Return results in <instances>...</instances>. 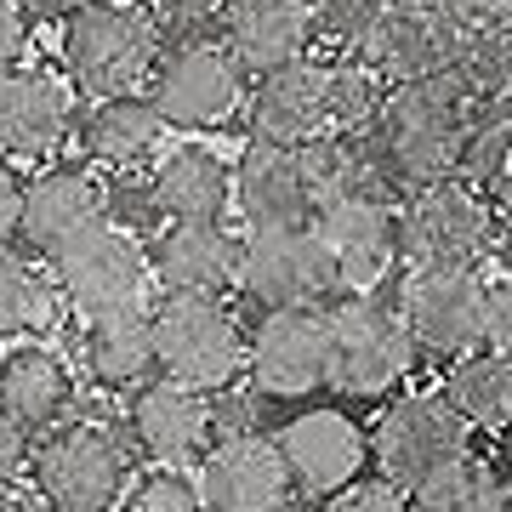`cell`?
Wrapping results in <instances>:
<instances>
[{
  "label": "cell",
  "mask_w": 512,
  "mask_h": 512,
  "mask_svg": "<svg viewBox=\"0 0 512 512\" xmlns=\"http://www.w3.org/2000/svg\"><path fill=\"white\" fill-rule=\"evenodd\" d=\"M467 109H473V97L456 74H433V80H410V86L387 92V103L365 126V143L399 194L456 177Z\"/></svg>",
  "instance_id": "6da1fadb"
},
{
  "label": "cell",
  "mask_w": 512,
  "mask_h": 512,
  "mask_svg": "<svg viewBox=\"0 0 512 512\" xmlns=\"http://www.w3.org/2000/svg\"><path fill=\"white\" fill-rule=\"evenodd\" d=\"M165 23L154 18V6H137V0H92L80 6L74 18H63V74L69 86L86 103L97 97H126L143 92L154 80V63H160Z\"/></svg>",
  "instance_id": "7a4b0ae2"
},
{
  "label": "cell",
  "mask_w": 512,
  "mask_h": 512,
  "mask_svg": "<svg viewBox=\"0 0 512 512\" xmlns=\"http://www.w3.org/2000/svg\"><path fill=\"white\" fill-rule=\"evenodd\" d=\"M29 484L52 512H120L131 495V444L109 421H63L35 444Z\"/></svg>",
  "instance_id": "3957f363"
},
{
  "label": "cell",
  "mask_w": 512,
  "mask_h": 512,
  "mask_svg": "<svg viewBox=\"0 0 512 512\" xmlns=\"http://www.w3.org/2000/svg\"><path fill=\"white\" fill-rule=\"evenodd\" d=\"M501 251V211L495 194L444 177L399 205V256L404 268H484Z\"/></svg>",
  "instance_id": "277c9868"
},
{
  "label": "cell",
  "mask_w": 512,
  "mask_h": 512,
  "mask_svg": "<svg viewBox=\"0 0 512 512\" xmlns=\"http://www.w3.org/2000/svg\"><path fill=\"white\" fill-rule=\"evenodd\" d=\"M245 80H251V69L228 52V40L217 29H205V35H177L165 46L154 63V80H148V97L165 114V126L222 131L251 103Z\"/></svg>",
  "instance_id": "5b68a950"
},
{
  "label": "cell",
  "mask_w": 512,
  "mask_h": 512,
  "mask_svg": "<svg viewBox=\"0 0 512 512\" xmlns=\"http://www.w3.org/2000/svg\"><path fill=\"white\" fill-rule=\"evenodd\" d=\"M154 353L165 382L222 393L245 376L251 342L239 336V319L222 296H171L154 302Z\"/></svg>",
  "instance_id": "8992f818"
},
{
  "label": "cell",
  "mask_w": 512,
  "mask_h": 512,
  "mask_svg": "<svg viewBox=\"0 0 512 512\" xmlns=\"http://www.w3.org/2000/svg\"><path fill=\"white\" fill-rule=\"evenodd\" d=\"M393 308L427 359H450L490 348V279L478 268H399Z\"/></svg>",
  "instance_id": "52a82bcc"
},
{
  "label": "cell",
  "mask_w": 512,
  "mask_h": 512,
  "mask_svg": "<svg viewBox=\"0 0 512 512\" xmlns=\"http://www.w3.org/2000/svg\"><path fill=\"white\" fill-rule=\"evenodd\" d=\"M330 336H336L330 387L348 393V399H387V393H399L421 359L404 313L387 296H342L330 308Z\"/></svg>",
  "instance_id": "ba28073f"
},
{
  "label": "cell",
  "mask_w": 512,
  "mask_h": 512,
  "mask_svg": "<svg viewBox=\"0 0 512 512\" xmlns=\"http://www.w3.org/2000/svg\"><path fill=\"white\" fill-rule=\"evenodd\" d=\"M52 285L63 308L86 325V319H109V313H148L160 279H154L143 239L103 222L97 234H86L52 262Z\"/></svg>",
  "instance_id": "9c48e42d"
},
{
  "label": "cell",
  "mask_w": 512,
  "mask_h": 512,
  "mask_svg": "<svg viewBox=\"0 0 512 512\" xmlns=\"http://www.w3.org/2000/svg\"><path fill=\"white\" fill-rule=\"evenodd\" d=\"M467 439H473V427L444 399V387L439 393H399L370 427V461H376V478L416 490L439 467L467 456Z\"/></svg>",
  "instance_id": "30bf717a"
},
{
  "label": "cell",
  "mask_w": 512,
  "mask_h": 512,
  "mask_svg": "<svg viewBox=\"0 0 512 512\" xmlns=\"http://www.w3.org/2000/svg\"><path fill=\"white\" fill-rule=\"evenodd\" d=\"M239 296L256 308H319L342 296L330 251L313 222H251L245 228V262H239Z\"/></svg>",
  "instance_id": "8fae6325"
},
{
  "label": "cell",
  "mask_w": 512,
  "mask_h": 512,
  "mask_svg": "<svg viewBox=\"0 0 512 512\" xmlns=\"http://www.w3.org/2000/svg\"><path fill=\"white\" fill-rule=\"evenodd\" d=\"M103 222H114V194L92 171V160H52L23 183L18 245L40 262H57L69 245L97 234Z\"/></svg>",
  "instance_id": "7c38bea8"
},
{
  "label": "cell",
  "mask_w": 512,
  "mask_h": 512,
  "mask_svg": "<svg viewBox=\"0 0 512 512\" xmlns=\"http://www.w3.org/2000/svg\"><path fill=\"white\" fill-rule=\"evenodd\" d=\"M330 359V308H268L251 330L245 376L256 399H313L319 387H330Z\"/></svg>",
  "instance_id": "4fadbf2b"
},
{
  "label": "cell",
  "mask_w": 512,
  "mask_h": 512,
  "mask_svg": "<svg viewBox=\"0 0 512 512\" xmlns=\"http://www.w3.org/2000/svg\"><path fill=\"white\" fill-rule=\"evenodd\" d=\"M126 433L137 444V456L154 461V467H194L205 461V450L222 439L217 433V393H200V387L183 382H143L126 404Z\"/></svg>",
  "instance_id": "5bb4252c"
},
{
  "label": "cell",
  "mask_w": 512,
  "mask_h": 512,
  "mask_svg": "<svg viewBox=\"0 0 512 512\" xmlns=\"http://www.w3.org/2000/svg\"><path fill=\"white\" fill-rule=\"evenodd\" d=\"M399 205L404 200H330V205H319L313 228L325 239L342 296H376L393 279V268H404Z\"/></svg>",
  "instance_id": "9a60e30c"
},
{
  "label": "cell",
  "mask_w": 512,
  "mask_h": 512,
  "mask_svg": "<svg viewBox=\"0 0 512 512\" xmlns=\"http://www.w3.org/2000/svg\"><path fill=\"white\" fill-rule=\"evenodd\" d=\"M160 291L171 296H228L239 291V262H245V234H234L222 217H177L160 222L143 239Z\"/></svg>",
  "instance_id": "2e32d148"
},
{
  "label": "cell",
  "mask_w": 512,
  "mask_h": 512,
  "mask_svg": "<svg viewBox=\"0 0 512 512\" xmlns=\"http://www.w3.org/2000/svg\"><path fill=\"white\" fill-rule=\"evenodd\" d=\"M245 120H251V137L285 143V148H308L330 131H342L336 126V63L302 57L291 69L262 74L251 86Z\"/></svg>",
  "instance_id": "e0dca14e"
},
{
  "label": "cell",
  "mask_w": 512,
  "mask_h": 512,
  "mask_svg": "<svg viewBox=\"0 0 512 512\" xmlns=\"http://www.w3.org/2000/svg\"><path fill=\"white\" fill-rule=\"evenodd\" d=\"M279 456L291 467V484L313 501H330L342 495L348 484H359L370 461V433L342 410H302L274 433Z\"/></svg>",
  "instance_id": "ac0fdd59"
},
{
  "label": "cell",
  "mask_w": 512,
  "mask_h": 512,
  "mask_svg": "<svg viewBox=\"0 0 512 512\" xmlns=\"http://www.w3.org/2000/svg\"><path fill=\"white\" fill-rule=\"evenodd\" d=\"M80 126L69 74L52 69H0V154L6 160H52L63 137Z\"/></svg>",
  "instance_id": "d6986e66"
},
{
  "label": "cell",
  "mask_w": 512,
  "mask_h": 512,
  "mask_svg": "<svg viewBox=\"0 0 512 512\" xmlns=\"http://www.w3.org/2000/svg\"><path fill=\"white\" fill-rule=\"evenodd\" d=\"M194 484H200L205 512H274L296 490L291 467L279 456V439H262V433L217 439L205 450Z\"/></svg>",
  "instance_id": "ffe728a7"
},
{
  "label": "cell",
  "mask_w": 512,
  "mask_h": 512,
  "mask_svg": "<svg viewBox=\"0 0 512 512\" xmlns=\"http://www.w3.org/2000/svg\"><path fill=\"white\" fill-rule=\"evenodd\" d=\"M234 205L245 228L251 222H313L319 217V183H313L308 148L251 137L234 165Z\"/></svg>",
  "instance_id": "44dd1931"
},
{
  "label": "cell",
  "mask_w": 512,
  "mask_h": 512,
  "mask_svg": "<svg viewBox=\"0 0 512 512\" xmlns=\"http://www.w3.org/2000/svg\"><path fill=\"white\" fill-rule=\"evenodd\" d=\"M467 23H450L439 12H427L416 0H399L382 18V29L359 46L370 69L382 74L387 86H410V80H433V74L456 69V46Z\"/></svg>",
  "instance_id": "7402d4cb"
},
{
  "label": "cell",
  "mask_w": 512,
  "mask_h": 512,
  "mask_svg": "<svg viewBox=\"0 0 512 512\" xmlns=\"http://www.w3.org/2000/svg\"><path fill=\"white\" fill-rule=\"evenodd\" d=\"M217 35L251 69V80H262V74L291 69L308 57L319 18H313V0H228Z\"/></svg>",
  "instance_id": "603a6c76"
},
{
  "label": "cell",
  "mask_w": 512,
  "mask_h": 512,
  "mask_svg": "<svg viewBox=\"0 0 512 512\" xmlns=\"http://www.w3.org/2000/svg\"><path fill=\"white\" fill-rule=\"evenodd\" d=\"M0 410L29 427V433H52L74 410V370L69 359L40 342V336H18L0 353Z\"/></svg>",
  "instance_id": "cb8c5ba5"
},
{
  "label": "cell",
  "mask_w": 512,
  "mask_h": 512,
  "mask_svg": "<svg viewBox=\"0 0 512 512\" xmlns=\"http://www.w3.org/2000/svg\"><path fill=\"white\" fill-rule=\"evenodd\" d=\"M234 200V171L217 148L205 143H177L165 148L154 171L143 183V205L154 217L177 222V217H222Z\"/></svg>",
  "instance_id": "d4e9b609"
},
{
  "label": "cell",
  "mask_w": 512,
  "mask_h": 512,
  "mask_svg": "<svg viewBox=\"0 0 512 512\" xmlns=\"http://www.w3.org/2000/svg\"><path fill=\"white\" fill-rule=\"evenodd\" d=\"M165 131L171 126H165V114L154 109V97L126 92V97H97V103H86L74 137H80V154H86L92 165L126 171V165L154 160V148H160Z\"/></svg>",
  "instance_id": "484cf974"
},
{
  "label": "cell",
  "mask_w": 512,
  "mask_h": 512,
  "mask_svg": "<svg viewBox=\"0 0 512 512\" xmlns=\"http://www.w3.org/2000/svg\"><path fill=\"white\" fill-rule=\"evenodd\" d=\"M80 365L97 387L114 393H137L143 382L160 376V353H154V308L148 313H109V319H86L80 325Z\"/></svg>",
  "instance_id": "4316f807"
},
{
  "label": "cell",
  "mask_w": 512,
  "mask_h": 512,
  "mask_svg": "<svg viewBox=\"0 0 512 512\" xmlns=\"http://www.w3.org/2000/svg\"><path fill=\"white\" fill-rule=\"evenodd\" d=\"M444 399L456 404L467 427L478 433H507L512 427V353L501 348H478L461 353L450 376H444Z\"/></svg>",
  "instance_id": "83f0119b"
},
{
  "label": "cell",
  "mask_w": 512,
  "mask_h": 512,
  "mask_svg": "<svg viewBox=\"0 0 512 512\" xmlns=\"http://www.w3.org/2000/svg\"><path fill=\"white\" fill-rule=\"evenodd\" d=\"M57 285H46V274L35 268V256L0 239V342H18V336H35V330H52L57 313Z\"/></svg>",
  "instance_id": "f1b7e54d"
},
{
  "label": "cell",
  "mask_w": 512,
  "mask_h": 512,
  "mask_svg": "<svg viewBox=\"0 0 512 512\" xmlns=\"http://www.w3.org/2000/svg\"><path fill=\"white\" fill-rule=\"evenodd\" d=\"M507 171H512V97H473L456 177L495 194L507 183Z\"/></svg>",
  "instance_id": "f546056e"
},
{
  "label": "cell",
  "mask_w": 512,
  "mask_h": 512,
  "mask_svg": "<svg viewBox=\"0 0 512 512\" xmlns=\"http://www.w3.org/2000/svg\"><path fill=\"white\" fill-rule=\"evenodd\" d=\"M467 97H512V12H478L461 29L456 69Z\"/></svg>",
  "instance_id": "4dcf8cb0"
},
{
  "label": "cell",
  "mask_w": 512,
  "mask_h": 512,
  "mask_svg": "<svg viewBox=\"0 0 512 512\" xmlns=\"http://www.w3.org/2000/svg\"><path fill=\"white\" fill-rule=\"evenodd\" d=\"M410 512H507V484L490 461L461 456L410 490Z\"/></svg>",
  "instance_id": "1f68e13d"
},
{
  "label": "cell",
  "mask_w": 512,
  "mask_h": 512,
  "mask_svg": "<svg viewBox=\"0 0 512 512\" xmlns=\"http://www.w3.org/2000/svg\"><path fill=\"white\" fill-rule=\"evenodd\" d=\"M393 6L399 0H313V18H319V35L336 46H365Z\"/></svg>",
  "instance_id": "d6a6232c"
},
{
  "label": "cell",
  "mask_w": 512,
  "mask_h": 512,
  "mask_svg": "<svg viewBox=\"0 0 512 512\" xmlns=\"http://www.w3.org/2000/svg\"><path fill=\"white\" fill-rule=\"evenodd\" d=\"M126 512H205L200 484L183 467H154L148 478H137L126 495Z\"/></svg>",
  "instance_id": "836d02e7"
},
{
  "label": "cell",
  "mask_w": 512,
  "mask_h": 512,
  "mask_svg": "<svg viewBox=\"0 0 512 512\" xmlns=\"http://www.w3.org/2000/svg\"><path fill=\"white\" fill-rule=\"evenodd\" d=\"M325 512H410V490L387 484V478H359L342 495H330Z\"/></svg>",
  "instance_id": "e575fe53"
},
{
  "label": "cell",
  "mask_w": 512,
  "mask_h": 512,
  "mask_svg": "<svg viewBox=\"0 0 512 512\" xmlns=\"http://www.w3.org/2000/svg\"><path fill=\"white\" fill-rule=\"evenodd\" d=\"M154 6V18L165 29H177V35H205V29H217L222 12H228V0H148Z\"/></svg>",
  "instance_id": "d590c367"
},
{
  "label": "cell",
  "mask_w": 512,
  "mask_h": 512,
  "mask_svg": "<svg viewBox=\"0 0 512 512\" xmlns=\"http://www.w3.org/2000/svg\"><path fill=\"white\" fill-rule=\"evenodd\" d=\"M29 461H35V450H29V427H18V421L0 410V490H12V484L29 473Z\"/></svg>",
  "instance_id": "8d00e7d4"
},
{
  "label": "cell",
  "mask_w": 512,
  "mask_h": 512,
  "mask_svg": "<svg viewBox=\"0 0 512 512\" xmlns=\"http://www.w3.org/2000/svg\"><path fill=\"white\" fill-rule=\"evenodd\" d=\"M29 52V12L18 0H0V69H12Z\"/></svg>",
  "instance_id": "74e56055"
},
{
  "label": "cell",
  "mask_w": 512,
  "mask_h": 512,
  "mask_svg": "<svg viewBox=\"0 0 512 512\" xmlns=\"http://www.w3.org/2000/svg\"><path fill=\"white\" fill-rule=\"evenodd\" d=\"M490 348L512 353V268L490 279Z\"/></svg>",
  "instance_id": "f35d334b"
},
{
  "label": "cell",
  "mask_w": 512,
  "mask_h": 512,
  "mask_svg": "<svg viewBox=\"0 0 512 512\" xmlns=\"http://www.w3.org/2000/svg\"><path fill=\"white\" fill-rule=\"evenodd\" d=\"M18 222H23V177L0 154V239H18Z\"/></svg>",
  "instance_id": "ab89813d"
},
{
  "label": "cell",
  "mask_w": 512,
  "mask_h": 512,
  "mask_svg": "<svg viewBox=\"0 0 512 512\" xmlns=\"http://www.w3.org/2000/svg\"><path fill=\"white\" fill-rule=\"evenodd\" d=\"M29 23H57V18H74L80 6H92V0H18Z\"/></svg>",
  "instance_id": "60d3db41"
},
{
  "label": "cell",
  "mask_w": 512,
  "mask_h": 512,
  "mask_svg": "<svg viewBox=\"0 0 512 512\" xmlns=\"http://www.w3.org/2000/svg\"><path fill=\"white\" fill-rule=\"evenodd\" d=\"M495 211H501V251L512 256V171H507V183L495 188ZM512 268V262H507Z\"/></svg>",
  "instance_id": "b9f144b4"
},
{
  "label": "cell",
  "mask_w": 512,
  "mask_h": 512,
  "mask_svg": "<svg viewBox=\"0 0 512 512\" xmlns=\"http://www.w3.org/2000/svg\"><path fill=\"white\" fill-rule=\"evenodd\" d=\"M0 512H29L23 501H12V495H0Z\"/></svg>",
  "instance_id": "7bdbcfd3"
},
{
  "label": "cell",
  "mask_w": 512,
  "mask_h": 512,
  "mask_svg": "<svg viewBox=\"0 0 512 512\" xmlns=\"http://www.w3.org/2000/svg\"><path fill=\"white\" fill-rule=\"evenodd\" d=\"M484 12H512V0H484Z\"/></svg>",
  "instance_id": "ee69618b"
},
{
  "label": "cell",
  "mask_w": 512,
  "mask_h": 512,
  "mask_svg": "<svg viewBox=\"0 0 512 512\" xmlns=\"http://www.w3.org/2000/svg\"><path fill=\"white\" fill-rule=\"evenodd\" d=\"M274 512H308V507H296V501H285V507H274Z\"/></svg>",
  "instance_id": "f6af8a7d"
},
{
  "label": "cell",
  "mask_w": 512,
  "mask_h": 512,
  "mask_svg": "<svg viewBox=\"0 0 512 512\" xmlns=\"http://www.w3.org/2000/svg\"><path fill=\"white\" fill-rule=\"evenodd\" d=\"M507 512H512V478H507Z\"/></svg>",
  "instance_id": "bcb514c9"
}]
</instances>
